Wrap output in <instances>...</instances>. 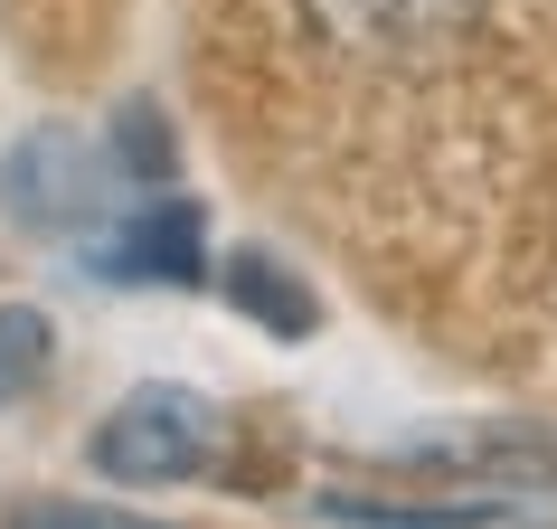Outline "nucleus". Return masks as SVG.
<instances>
[{
  "label": "nucleus",
  "mask_w": 557,
  "mask_h": 529,
  "mask_svg": "<svg viewBox=\"0 0 557 529\" xmlns=\"http://www.w3.org/2000/svg\"><path fill=\"white\" fill-rule=\"evenodd\" d=\"M218 444H227V416L208 407L199 387L151 379L86 435V464L104 472V482H199V472L218 464Z\"/></svg>",
  "instance_id": "f257e3e1"
},
{
  "label": "nucleus",
  "mask_w": 557,
  "mask_h": 529,
  "mask_svg": "<svg viewBox=\"0 0 557 529\" xmlns=\"http://www.w3.org/2000/svg\"><path fill=\"white\" fill-rule=\"evenodd\" d=\"M199 256H208V227H199V208L171 199V189L143 199L114 236H104V246H95V264L123 274V284H199V274H208Z\"/></svg>",
  "instance_id": "f03ea898"
},
{
  "label": "nucleus",
  "mask_w": 557,
  "mask_h": 529,
  "mask_svg": "<svg viewBox=\"0 0 557 529\" xmlns=\"http://www.w3.org/2000/svg\"><path fill=\"white\" fill-rule=\"evenodd\" d=\"M322 20H341L369 48H435L472 20V0H322Z\"/></svg>",
  "instance_id": "7ed1b4c3"
},
{
  "label": "nucleus",
  "mask_w": 557,
  "mask_h": 529,
  "mask_svg": "<svg viewBox=\"0 0 557 529\" xmlns=\"http://www.w3.org/2000/svg\"><path fill=\"white\" fill-rule=\"evenodd\" d=\"M227 303L246 312V322H264L274 341H302V331L322 322L312 284H302L294 264H274V256H236V264H227Z\"/></svg>",
  "instance_id": "20e7f679"
},
{
  "label": "nucleus",
  "mask_w": 557,
  "mask_h": 529,
  "mask_svg": "<svg viewBox=\"0 0 557 529\" xmlns=\"http://www.w3.org/2000/svg\"><path fill=\"white\" fill-rule=\"evenodd\" d=\"M322 520H359V529H492V520H500V492H454V501L322 492Z\"/></svg>",
  "instance_id": "39448f33"
},
{
  "label": "nucleus",
  "mask_w": 557,
  "mask_h": 529,
  "mask_svg": "<svg viewBox=\"0 0 557 529\" xmlns=\"http://www.w3.org/2000/svg\"><path fill=\"white\" fill-rule=\"evenodd\" d=\"M48 359H58L48 312H29V303H0V407H10V397H29V387L48 379Z\"/></svg>",
  "instance_id": "423d86ee"
},
{
  "label": "nucleus",
  "mask_w": 557,
  "mask_h": 529,
  "mask_svg": "<svg viewBox=\"0 0 557 529\" xmlns=\"http://www.w3.org/2000/svg\"><path fill=\"white\" fill-rule=\"evenodd\" d=\"M114 161H123L133 180H151V189L171 180V133H161V114H151V104H133V114L114 123Z\"/></svg>",
  "instance_id": "0eeeda50"
},
{
  "label": "nucleus",
  "mask_w": 557,
  "mask_h": 529,
  "mask_svg": "<svg viewBox=\"0 0 557 529\" xmlns=\"http://www.w3.org/2000/svg\"><path fill=\"white\" fill-rule=\"evenodd\" d=\"M0 529H161L143 510H104V501H29V510H10Z\"/></svg>",
  "instance_id": "6e6552de"
}]
</instances>
